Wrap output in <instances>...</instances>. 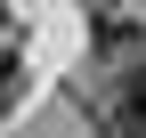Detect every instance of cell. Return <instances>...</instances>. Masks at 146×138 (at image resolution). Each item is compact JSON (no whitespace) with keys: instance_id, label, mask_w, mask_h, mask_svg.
Returning <instances> with one entry per match:
<instances>
[{"instance_id":"1","label":"cell","mask_w":146,"mask_h":138,"mask_svg":"<svg viewBox=\"0 0 146 138\" xmlns=\"http://www.w3.org/2000/svg\"><path fill=\"white\" fill-rule=\"evenodd\" d=\"M89 41H98V57H138V16H98V25H89Z\"/></svg>"},{"instance_id":"2","label":"cell","mask_w":146,"mask_h":138,"mask_svg":"<svg viewBox=\"0 0 146 138\" xmlns=\"http://www.w3.org/2000/svg\"><path fill=\"white\" fill-rule=\"evenodd\" d=\"M114 130H122V138H146V73H130V81L114 90Z\"/></svg>"},{"instance_id":"4","label":"cell","mask_w":146,"mask_h":138,"mask_svg":"<svg viewBox=\"0 0 146 138\" xmlns=\"http://www.w3.org/2000/svg\"><path fill=\"white\" fill-rule=\"evenodd\" d=\"M0 25H8V0H0Z\"/></svg>"},{"instance_id":"3","label":"cell","mask_w":146,"mask_h":138,"mask_svg":"<svg viewBox=\"0 0 146 138\" xmlns=\"http://www.w3.org/2000/svg\"><path fill=\"white\" fill-rule=\"evenodd\" d=\"M16 98H25V65L0 57V114H16Z\"/></svg>"}]
</instances>
